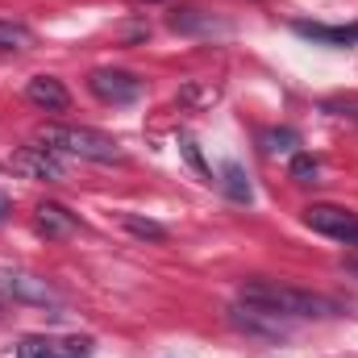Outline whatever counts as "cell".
<instances>
[{"label": "cell", "mask_w": 358, "mask_h": 358, "mask_svg": "<svg viewBox=\"0 0 358 358\" xmlns=\"http://www.w3.org/2000/svg\"><path fill=\"white\" fill-rule=\"evenodd\" d=\"M13 171L25 176V179L59 183V179H63V163H59V155L46 150V146H21V150L13 155Z\"/></svg>", "instance_id": "5b68a950"}, {"label": "cell", "mask_w": 358, "mask_h": 358, "mask_svg": "<svg viewBox=\"0 0 358 358\" xmlns=\"http://www.w3.org/2000/svg\"><path fill=\"white\" fill-rule=\"evenodd\" d=\"M238 300L255 313H267V317H334L338 313L334 300L304 292V287L275 283V279H246L238 287Z\"/></svg>", "instance_id": "6da1fadb"}, {"label": "cell", "mask_w": 358, "mask_h": 358, "mask_svg": "<svg viewBox=\"0 0 358 358\" xmlns=\"http://www.w3.org/2000/svg\"><path fill=\"white\" fill-rule=\"evenodd\" d=\"M25 46H34V34L25 25L0 21V50H25Z\"/></svg>", "instance_id": "2e32d148"}, {"label": "cell", "mask_w": 358, "mask_h": 358, "mask_svg": "<svg viewBox=\"0 0 358 358\" xmlns=\"http://www.w3.org/2000/svg\"><path fill=\"white\" fill-rule=\"evenodd\" d=\"M25 100L34 108H42V113H67L71 108V92L63 88L59 76H34L25 84Z\"/></svg>", "instance_id": "ba28073f"}, {"label": "cell", "mask_w": 358, "mask_h": 358, "mask_svg": "<svg viewBox=\"0 0 358 358\" xmlns=\"http://www.w3.org/2000/svg\"><path fill=\"white\" fill-rule=\"evenodd\" d=\"M92 342H55V338H25L17 358H88Z\"/></svg>", "instance_id": "9c48e42d"}, {"label": "cell", "mask_w": 358, "mask_h": 358, "mask_svg": "<svg viewBox=\"0 0 358 358\" xmlns=\"http://www.w3.org/2000/svg\"><path fill=\"white\" fill-rule=\"evenodd\" d=\"M300 38L313 42H334V46H355L358 42V25H317V21H296Z\"/></svg>", "instance_id": "30bf717a"}, {"label": "cell", "mask_w": 358, "mask_h": 358, "mask_svg": "<svg viewBox=\"0 0 358 358\" xmlns=\"http://www.w3.org/2000/svg\"><path fill=\"white\" fill-rule=\"evenodd\" d=\"M183 159H187V163H192V167H196L204 179H213V171L204 167V159H200V150H196V142H192V138H183Z\"/></svg>", "instance_id": "d6986e66"}, {"label": "cell", "mask_w": 358, "mask_h": 358, "mask_svg": "<svg viewBox=\"0 0 358 358\" xmlns=\"http://www.w3.org/2000/svg\"><path fill=\"white\" fill-rule=\"evenodd\" d=\"M287 176L296 179V183H317V179H321V163H317L313 155H292Z\"/></svg>", "instance_id": "e0dca14e"}, {"label": "cell", "mask_w": 358, "mask_h": 358, "mask_svg": "<svg viewBox=\"0 0 358 358\" xmlns=\"http://www.w3.org/2000/svg\"><path fill=\"white\" fill-rule=\"evenodd\" d=\"M34 142L38 146H46V150H67V155H76V159H88V163H121L125 155H121V146L108 138V134H100V129H84V125H42L38 134H34Z\"/></svg>", "instance_id": "7a4b0ae2"}, {"label": "cell", "mask_w": 358, "mask_h": 358, "mask_svg": "<svg viewBox=\"0 0 358 358\" xmlns=\"http://www.w3.org/2000/svg\"><path fill=\"white\" fill-rule=\"evenodd\" d=\"M88 92L96 100H104V104H134L146 84L134 76V71H121V67H96L88 76Z\"/></svg>", "instance_id": "277c9868"}, {"label": "cell", "mask_w": 358, "mask_h": 358, "mask_svg": "<svg viewBox=\"0 0 358 358\" xmlns=\"http://www.w3.org/2000/svg\"><path fill=\"white\" fill-rule=\"evenodd\" d=\"M121 225H125L134 238H142V242H167V229H163L159 221H150V217H138V213H121Z\"/></svg>", "instance_id": "5bb4252c"}, {"label": "cell", "mask_w": 358, "mask_h": 358, "mask_svg": "<svg viewBox=\"0 0 358 358\" xmlns=\"http://www.w3.org/2000/svg\"><path fill=\"white\" fill-rule=\"evenodd\" d=\"M34 229H38L42 238H50V242H67V238L80 229V221H76V213H67L63 204L42 200V204L34 208Z\"/></svg>", "instance_id": "52a82bcc"}, {"label": "cell", "mask_w": 358, "mask_h": 358, "mask_svg": "<svg viewBox=\"0 0 358 358\" xmlns=\"http://www.w3.org/2000/svg\"><path fill=\"white\" fill-rule=\"evenodd\" d=\"M221 100V88L213 84V80H187L183 88H179V104H187V108H208V104H217Z\"/></svg>", "instance_id": "4fadbf2b"}, {"label": "cell", "mask_w": 358, "mask_h": 358, "mask_svg": "<svg viewBox=\"0 0 358 358\" xmlns=\"http://www.w3.org/2000/svg\"><path fill=\"white\" fill-rule=\"evenodd\" d=\"M321 108H325V113H334V117L358 121V96H334V100H325Z\"/></svg>", "instance_id": "ac0fdd59"}, {"label": "cell", "mask_w": 358, "mask_h": 358, "mask_svg": "<svg viewBox=\"0 0 358 358\" xmlns=\"http://www.w3.org/2000/svg\"><path fill=\"white\" fill-rule=\"evenodd\" d=\"M221 187H225V196H229V200H238V204H250V200H255L250 176H246L238 163H225V167H221Z\"/></svg>", "instance_id": "7c38bea8"}, {"label": "cell", "mask_w": 358, "mask_h": 358, "mask_svg": "<svg viewBox=\"0 0 358 358\" xmlns=\"http://www.w3.org/2000/svg\"><path fill=\"white\" fill-rule=\"evenodd\" d=\"M171 29L176 34H213V29H225L221 21H213V13H200V8H179L171 17Z\"/></svg>", "instance_id": "8fae6325"}, {"label": "cell", "mask_w": 358, "mask_h": 358, "mask_svg": "<svg viewBox=\"0 0 358 358\" xmlns=\"http://www.w3.org/2000/svg\"><path fill=\"white\" fill-rule=\"evenodd\" d=\"M259 146H263V155H292V150L300 146V134L287 129V125H279V129H267V134L259 138Z\"/></svg>", "instance_id": "9a60e30c"}, {"label": "cell", "mask_w": 358, "mask_h": 358, "mask_svg": "<svg viewBox=\"0 0 358 358\" xmlns=\"http://www.w3.org/2000/svg\"><path fill=\"white\" fill-rule=\"evenodd\" d=\"M0 287L17 300H29V304H59V292L29 271H0Z\"/></svg>", "instance_id": "8992f818"}, {"label": "cell", "mask_w": 358, "mask_h": 358, "mask_svg": "<svg viewBox=\"0 0 358 358\" xmlns=\"http://www.w3.org/2000/svg\"><path fill=\"white\" fill-rule=\"evenodd\" d=\"M8 213H13V200H8V192H0V221H8Z\"/></svg>", "instance_id": "ffe728a7"}, {"label": "cell", "mask_w": 358, "mask_h": 358, "mask_svg": "<svg viewBox=\"0 0 358 358\" xmlns=\"http://www.w3.org/2000/svg\"><path fill=\"white\" fill-rule=\"evenodd\" d=\"M304 225L334 238V242H346V246H358V213L342 208V204H308L304 208Z\"/></svg>", "instance_id": "3957f363"}]
</instances>
